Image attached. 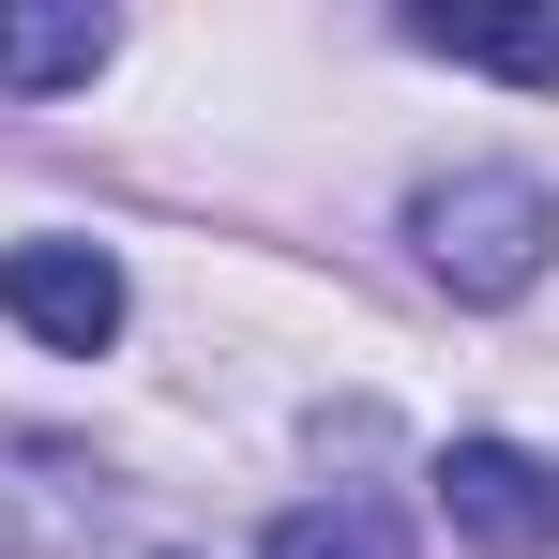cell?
<instances>
[{
    "label": "cell",
    "mask_w": 559,
    "mask_h": 559,
    "mask_svg": "<svg viewBox=\"0 0 559 559\" xmlns=\"http://www.w3.org/2000/svg\"><path fill=\"white\" fill-rule=\"evenodd\" d=\"M408 242H424V273L454 287V302H514L559 258V197L530 167H454V182L408 197Z\"/></svg>",
    "instance_id": "cell-1"
},
{
    "label": "cell",
    "mask_w": 559,
    "mask_h": 559,
    "mask_svg": "<svg viewBox=\"0 0 559 559\" xmlns=\"http://www.w3.org/2000/svg\"><path fill=\"white\" fill-rule=\"evenodd\" d=\"M258 559H408V514L393 499H302V514H273Z\"/></svg>",
    "instance_id": "cell-7"
},
{
    "label": "cell",
    "mask_w": 559,
    "mask_h": 559,
    "mask_svg": "<svg viewBox=\"0 0 559 559\" xmlns=\"http://www.w3.org/2000/svg\"><path fill=\"white\" fill-rule=\"evenodd\" d=\"M106 530V468L76 439H31V424H0V559H61Z\"/></svg>",
    "instance_id": "cell-3"
},
{
    "label": "cell",
    "mask_w": 559,
    "mask_h": 559,
    "mask_svg": "<svg viewBox=\"0 0 559 559\" xmlns=\"http://www.w3.org/2000/svg\"><path fill=\"white\" fill-rule=\"evenodd\" d=\"M424 61H468V76H530L559 92V15H408Z\"/></svg>",
    "instance_id": "cell-6"
},
{
    "label": "cell",
    "mask_w": 559,
    "mask_h": 559,
    "mask_svg": "<svg viewBox=\"0 0 559 559\" xmlns=\"http://www.w3.org/2000/svg\"><path fill=\"white\" fill-rule=\"evenodd\" d=\"M0 318L92 364L106 333H121V258H106V242H15V258H0Z\"/></svg>",
    "instance_id": "cell-4"
},
{
    "label": "cell",
    "mask_w": 559,
    "mask_h": 559,
    "mask_svg": "<svg viewBox=\"0 0 559 559\" xmlns=\"http://www.w3.org/2000/svg\"><path fill=\"white\" fill-rule=\"evenodd\" d=\"M439 514H454L484 559H559V468L530 439H454L439 454Z\"/></svg>",
    "instance_id": "cell-2"
},
{
    "label": "cell",
    "mask_w": 559,
    "mask_h": 559,
    "mask_svg": "<svg viewBox=\"0 0 559 559\" xmlns=\"http://www.w3.org/2000/svg\"><path fill=\"white\" fill-rule=\"evenodd\" d=\"M106 46L121 31H106L92 0H15L0 15V92H76V76H106Z\"/></svg>",
    "instance_id": "cell-5"
}]
</instances>
